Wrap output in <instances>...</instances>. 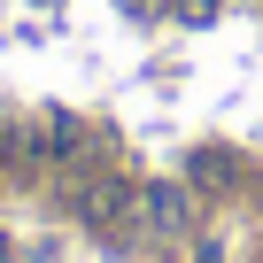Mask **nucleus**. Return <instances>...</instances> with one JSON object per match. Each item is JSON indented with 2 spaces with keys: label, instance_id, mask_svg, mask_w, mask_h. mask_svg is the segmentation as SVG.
<instances>
[{
  "label": "nucleus",
  "instance_id": "f257e3e1",
  "mask_svg": "<svg viewBox=\"0 0 263 263\" xmlns=\"http://www.w3.org/2000/svg\"><path fill=\"white\" fill-rule=\"evenodd\" d=\"M132 209H140V224H147L155 240H178V232H186V194H178V186H140Z\"/></svg>",
  "mask_w": 263,
  "mask_h": 263
},
{
  "label": "nucleus",
  "instance_id": "f03ea898",
  "mask_svg": "<svg viewBox=\"0 0 263 263\" xmlns=\"http://www.w3.org/2000/svg\"><path fill=\"white\" fill-rule=\"evenodd\" d=\"M0 263H8V248H0Z\"/></svg>",
  "mask_w": 263,
  "mask_h": 263
}]
</instances>
